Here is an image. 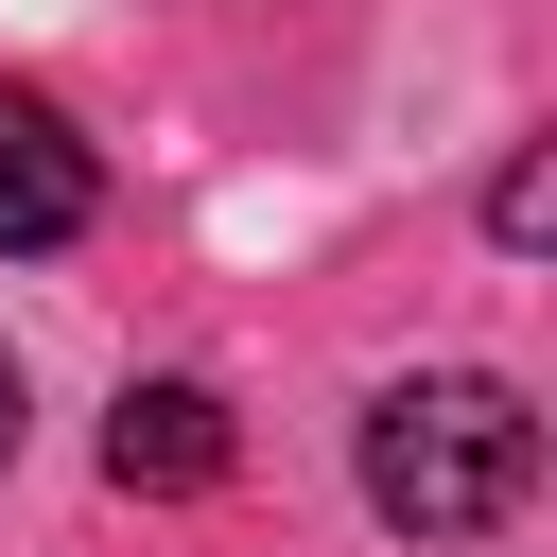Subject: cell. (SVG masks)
Wrapping results in <instances>:
<instances>
[{"mask_svg": "<svg viewBox=\"0 0 557 557\" xmlns=\"http://www.w3.org/2000/svg\"><path fill=\"white\" fill-rule=\"evenodd\" d=\"M522 487H540V400L522 383L418 366V383L366 400V505L400 540H487V522H522Z\"/></svg>", "mask_w": 557, "mask_h": 557, "instance_id": "1", "label": "cell"}, {"mask_svg": "<svg viewBox=\"0 0 557 557\" xmlns=\"http://www.w3.org/2000/svg\"><path fill=\"white\" fill-rule=\"evenodd\" d=\"M87 209H104V157L70 139V104L52 87H0V244L52 261V244H87Z\"/></svg>", "mask_w": 557, "mask_h": 557, "instance_id": "2", "label": "cell"}, {"mask_svg": "<svg viewBox=\"0 0 557 557\" xmlns=\"http://www.w3.org/2000/svg\"><path fill=\"white\" fill-rule=\"evenodd\" d=\"M226 400L209 383H122V418H104V487L122 505H191V487H226Z\"/></svg>", "mask_w": 557, "mask_h": 557, "instance_id": "3", "label": "cell"}, {"mask_svg": "<svg viewBox=\"0 0 557 557\" xmlns=\"http://www.w3.org/2000/svg\"><path fill=\"white\" fill-rule=\"evenodd\" d=\"M540 226H557V157H540V139H522V157H505V174H487V244H540Z\"/></svg>", "mask_w": 557, "mask_h": 557, "instance_id": "4", "label": "cell"}, {"mask_svg": "<svg viewBox=\"0 0 557 557\" xmlns=\"http://www.w3.org/2000/svg\"><path fill=\"white\" fill-rule=\"evenodd\" d=\"M0 470H17V366H0Z\"/></svg>", "mask_w": 557, "mask_h": 557, "instance_id": "5", "label": "cell"}]
</instances>
